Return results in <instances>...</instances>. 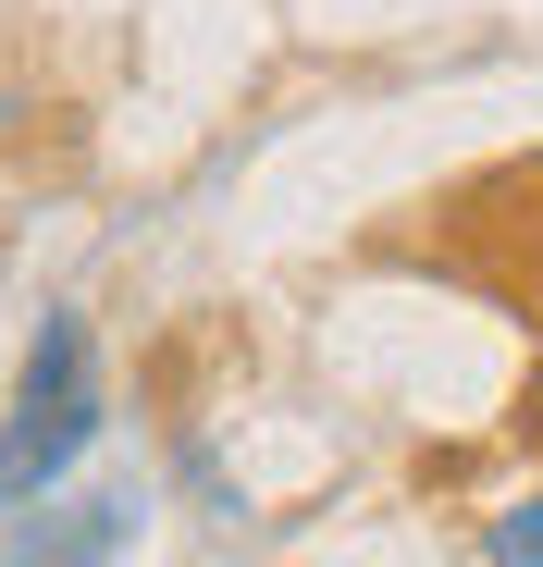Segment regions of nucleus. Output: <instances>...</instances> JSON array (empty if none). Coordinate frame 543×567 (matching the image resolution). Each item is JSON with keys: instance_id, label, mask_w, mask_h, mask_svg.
Returning a JSON list of instances; mask_svg holds the SVG:
<instances>
[{"instance_id": "1", "label": "nucleus", "mask_w": 543, "mask_h": 567, "mask_svg": "<svg viewBox=\"0 0 543 567\" xmlns=\"http://www.w3.org/2000/svg\"><path fill=\"white\" fill-rule=\"evenodd\" d=\"M86 444H100V346H86V321H74V309H50V321H38V346H25L13 420H0V518L38 506Z\"/></svg>"}, {"instance_id": "2", "label": "nucleus", "mask_w": 543, "mask_h": 567, "mask_svg": "<svg viewBox=\"0 0 543 567\" xmlns=\"http://www.w3.org/2000/svg\"><path fill=\"white\" fill-rule=\"evenodd\" d=\"M25 518V506H13ZM136 543V494H74L62 518H25L13 530V567H112Z\"/></svg>"}, {"instance_id": "3", "label": "nucleus", "mask_w": 543, "mask_h": 567, "mask_svg": "<svg viewBox=\"0 0 543 567\" xmlns=\"http://www.w3.org/2000/svg\"><path fill=\"white\" fill-rule=\"evenodd\" d=\"M482 555H494V567H543V494H531V506H506V518L482 530Z\"/></svg>"}]
</instances>
